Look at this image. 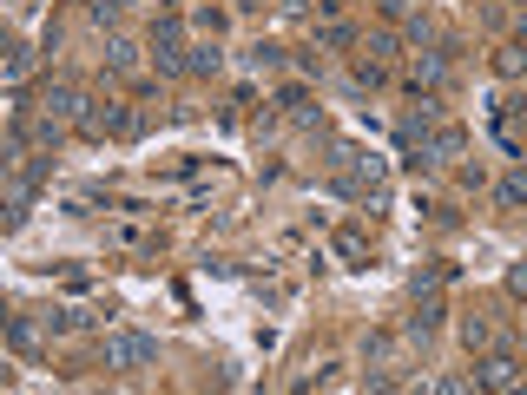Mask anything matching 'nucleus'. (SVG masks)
Returning <instances> with one entry per match:
<instances>
[{
    "instance_id": "393cba45",
    "label": "nucleus",
    "mask_w": 527,
    "mask_h": 395,
    "mask_svg": "<svg viewBox=\"0 0 527 395\" xmlns=\"http://www.w3.org/2000/svg\"><path fill=\"white\" fill-rule=\"evenodd\" d=\"M277 7H284V14H304V0H277Z\"/></svg>"
},
{
    "instance_id": "bb28decb",
    "label": "nucleus",
    "mask_w": 527,
    "mask_h": 395,
    "mask_svg": "<svg viewBox=\"0 0 527 395\" xmlns=\"http://www.w3.org/2000/svg\"><path fill=\"white\" fill-rule=\"evenodd\" d=\"M514 7H521V14H527V0H514Z\"/></svg>"
},
{
    "instance_id": "5701e85b",
    "label": "nucleus",
    "mask_w": 527,
    "mask_h": 395,
    "mask_svg": "<svg viewBox=\"0 0 527 395\" xmlns=\"http://www.w3.org/2000/svg\"><path fill=\"white\" fill-rule=\"evenodd\" d=\"M317 14L323 20H343V0H317Z\"/></svg>"
},
{
    "instance_id": "f257e3e1",
    "label": "nucleus",
    "mask_w": 527,
    "mask_h": 395,
    "mask_svg": "<svg viewBox=\"0 0 527 395\" xmlns=\"http://www.w3.org/2000/svg\"><path fill=\"white\" fill-rule=\"evenodd\" d=\"M80 139H86V145L139 139V112H132L126 99H86V112H80Z\"/></svg>"
},
{
    "instance_id": "9d476101",
    "label": "nucleus",
    "mask_w": 527,
    "mask_h": 395,
    "mask_svg": "<svg viewBox=\"0 0 527 395\" xmlns=\"http://www.w3.org/2000/svg\"><path fill=\"white\" fill-rule=\"evenodd\" d=\"M33 66H40V53H33V47H7V86H14V93L33 79Z\"/></svg>"
},
{
    "instance_id": "6ab92c4d",
    "label": "nucleus",
    "mask_w": 527,
    "mask_h": 395,
    "mask_svg": "<svg viewBox=\"0 0 527 395\" xmlns=\"http://www.w3.org/2000/svg\"><path fill=\"white\" fill-rule=\"evenodd\" d=\"M244 60H251L257 73H277V66H284V47H271V40H257V47L244 53Z\"/></svg>"
},
{
    "instance_id": "dca6fc26",
    "label": "nucleus",
    "mask_w": 527,
    "mask_h": 395,
    "mask_svg": "<svg viewBox=\"0 0 527 395\" xmlns=\"http://www.w3.org/2000/svg\"><path fill=\"white\" fill-rule=\"evenodd\" d=\"M402 40H409V47H429V40H435V20L429 14H402Z\"/></svg>"
},
{
    "instance_id": "412c9836",
    "label": "nucleus",
    "mask_w": 527,
    "mask_h": 395,
    "mask_svg": "<svg viewBox=\"0 0 527 395\" xmlns=\"http://www.w3.org/2000/svg\"><path fill=\"white\" fill-rule=\"evenodd\" d=\"M126 7H132V0H93V20H99V27H112V20L126 14Z\"/></svg>"
},
{
    "instance_id": "1a4fd4ad",
    "label": "nucleus",
    "mask_w": 527,
    "mask_h": 395,
    "mask_svg": "<svg viewBox=\"0 0 527 395\" xmlns=\"http://www.w3.org/2000/svg\"><path fill=\"white\" fill-rule=\"evenodd\" d=\"M224 66V53H218V40H198V47H185V73H198V79H211Z\"/></svg>"
},
{
    "instance_id": "39448f33",
    "label": "nucleus",
    "mask_w": 527,
    "mask_h": 395,
    "mask_svg": "<svg viewBox=\"0 0 527 395\" xmlns=\"http://www.w3.org/2000/svg\"><path fill=\"white\" fill-rule=\"evenodd\" d=\"M442 323H448V303H442V290H422V297H416V316H409L402 330H409V343H429V336L442 330Z\"/></svg>"
},
{
    "instance_id": "f8f14e48",
    "label": "nucleus",
    "mask_w": 527,
    "mask_h": 395,
    "mask_svg": "<svg viewBox=\"0 0 527 395\" xmlns=\"http://www.w3.org/2000/svg\"><path fill=\"white\" fill-rule=\"evenodd\" d=\"M462 343L475 349V356H481V349H495V323H488L481 310H475V316H462Z\"/></svg>"
},
{
    "instance_id": "9b49d317",
    "label": "nucleus",
    "mask_w": 527,
    "mask_h": 395,
    "mask_svg": "<svg viewBox=\"0 0 527 395\" xmlns=\"http://www.w3.org/2000/svg\"><path fill=\"white\" fill-rule=\"evenodd\" d=\"M495 205H501V211H521V205H527V165H521V172H508V178L495 185Z\"/></svg>"
},
{
    "instance_id": "2eb2a0df",
    "label": "nucleus",
    "mask_w": 527,
    "mask_h": 395,
    "mask_svg": "<svg viewBox=\"0 0 527 395\" xmlns=\"http://www.w3.org/2000/svg\"><path fill=\"white\" fill-rule=\"evenodd\" d=\"M363 53H369V60H383V66H396L402 40H396V33H369V40H363Z\"/></svg>"
},
{
    "instance_id": "a211bd4d",
    "label": "nucleus",
    "mask_w": 527,
    "mask_h": 395,
    "mask_svg": "<svg viewBox=\"0 0 527 395\" xmlns=\"http://www.w3.org/2000/svg\"><path fill=\"white\" fill-rule=\"evenodd\" d=\"M356 40H363V33H356L350 20H330V27L317 33V47H356Z\"/></svg>"
},
{
    "instance_id": "7ed1b4c3",
    "label": "nucleus",
    "mask_w": 527,
    "mask_h": 395,
    "mask_svg": "<svg viewBox=\"0 0 527 395\" xmlns=\"http://www.w3.org/2000/svg\"><path fill=\"white\" fill-rule=\"evenodd\" d=\"M33 112H47L53 126H66V132H80V112H86V93L73 86V79H47L40 86V99H33Z\"/></svg>"
},
{
    "instance_id": "6e6552de",
    "label": "nucleus",
    "mask_w": 527,
    "mask_h": 395,
    "mask_svg": "<svg viewBox=\"0 0 527 395\" xmlns=\"http://www.w3.org/2000/svg\"><path fill=\"white\" fill-rule=\"evenodd\" d=\"M99 66H106V73H132V66H139V40H126V33H106V53H99Z\"/></svg>"
},
{
    "instance_id": "aec40b11",
    "label": "nucleus",
    "mask_w": 527,
    "mask_h": 395,
    "mask_svg": "<svg viewBox=\"0 0 527 395\" xmlns=\"http://www.w3.org/2000/svg\"><path fill=\"white\" fill-rule=\"evenodd\" d=\"M389 79V66L383 60H369V53H356V86H383Z\"/></svg>"
},
{
    "instance_id": "4468645a",
    "label": "nucleus",
    "mask_w": 527,
    "mask_h": 395,
    "mask_svg": "<svg viewBox=\"0 0 527 395\" xmlns=\"http://www.w3.org/2000/svg\"><path fill=\"white\" fill-rule=\"evenodd\" d=\"M495 79H527V53L514 47V40H508V47H495Z\"/></svg>"
},
{
    "instance_id": "423d86ee",
    "label": "nucleus",
    "mask_w": 527,
    "mask_h": 395,
    "mask_svg": "<svg viewBox=\"0 0 527 395\" xmlns=\"http://www.w3.org/2000/svg\"><path fill=\"white\" fill-rule=\"evenodd\" d=\"M448 79V53L442 47H416V60H409V93H435Z\"/></svg>"
},
{
    "instance_id": "4be33fe9",
    "label": "nucleus",
    "mask_w": 527,
    "mask_h": 395,
    "mask_svg": "<svg viewBox=\"0 0 527 395\" xmlns=\"http://www.w3.org/2000/svg\"><path fill=\"white\" fill-rule=\"evenodd\" d=\"M508 297H527V264H508Z\"/></svg>"
},
{
    "instance_id": "f03ea898",
    "label": "nucleus",
    "mask_w": 527,
    "mask_h": 395,
    "mask_svg": "<svg viewBox=\"0 0 527 395\" xmlns=\"http://www.w3.org/2000/svg\"><path fill=\"white\" fill-rule=\"evenodd\" d=\"M99 363H106L112 376L152 369V363H159V336H145V330H112L106 343H99Z\"/></svg>"
},
{
    "instance_id": "b1692460",
    "label": "nucleus",
    "mask_w": 527,
    "mask_h": 395,
    "mask_svg": "<svg viewBox=\"0 0 527 395\" xmlns=\"http://www.w3.org/2000/svg\"><path fill=\"white\" fill-rule=\"evenodd\" d=\"M514 47H521V53H527V14H521V27H514Z\"/></svg>"
},
{
    "instance_id": "0eeeda50",
    "label": "nucleus",
    "mask_w": 527,
    "mask_h": 395,
    "mask_svg": "<svg viewBox=\"0 0 527 395\" xmlns=\"http://www.w3.org/2000/svg\"><path fill=\"white\" fill-rule=\"evenodd\" d=\"M165 53H185V20H178V14L152 20V60H165Z\"/></svg>"
},
{
    "instance_id": "f3484780",
    "label": "nucleus",
    "mask_w": 527,
    "mask_h": 395,
    "mask_svg": "<svg viewBox=\"0 0 527 395\" xmlns=\"http://www.w3.org/2000/svg\"><path fill=\"white\" fill-rule=\"evenodd\" d=\"M7 343H14L20 356H40V336H33V323H27V316H14V323H7Z\"/></svg>"
},
{
    "instance_id": "20e7f679",
    "label": "nucleus",
    "mask_w": 527,
    "mask_h": 395,
    "mask_svg": "<svg viewBox=\"0 0 527 395\" xmlns=\"http://www.w3.org/2000/svg\"><path fill=\"white\" fill-rule=\"evenodd\" d=\"M475 389H521V356L514 349H481Z\"/></svg>"
},
{
    "instance_id": "a878e982",
    "label": "nucleus",
    "mask_w": 527,
    "mask_h": 395,
    "mask_svg": "<svg viewBox=\"0 0 527 395\" xmlns=\"http://www.w3.org/2000/svg\"><path fill=\"white\" fill-rule=\"evenodd\" d=\"M376 7H383V14H402V0H376Z\"/></svg>"
},
{
    "instance_id": "ddd939ff",
    "label": "nucleus",
    "mask_w": 527,
    "mask_h": 395,
    "mask_svg": "<svg viewBox=\"0 0 527 395\" xmlns=\"http://www.w3.org/2000/svg\"><path fill=\"white\" fill-rule=\"evenodd\" d=\"M336 257H343V264H363V257H369V237L356 231V224H343V231H336Z\"/></svg>"
}]
</instances>
